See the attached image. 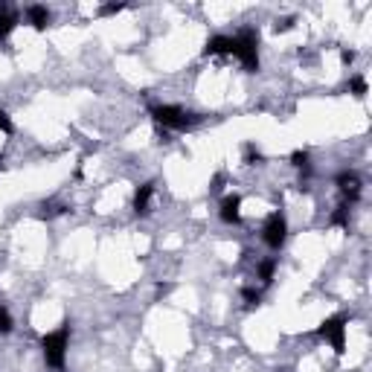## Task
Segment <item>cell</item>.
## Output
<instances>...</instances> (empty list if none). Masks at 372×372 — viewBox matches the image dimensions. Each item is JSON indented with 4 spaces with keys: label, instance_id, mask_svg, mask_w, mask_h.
Returning a JSON list of instances; mask_svg holds the SVG:
<instances>
[{
    "label": "cell",
    "instance_id": "cell-4",
    "mask_svg": "<svg viewBox=\"0 0 372 372\" xmlns=\"http://www.w3.org/2000/svg\"><path fill=\"white\" fill-rule=\"evenodd\" d=\"M346 326L349 320L343 314H335V317H329V320H323L320 326H317V335H320L326 343H332V349L337 355L346 352Z\"/></svg>",
    "mask_w": 372,
    "mask_h": 372
},
{
    "label": "cell",
    "instance_id": "cell-5",
    "mask_svg": "<svg viewBox=\"0 0 372 372\" xmlns=\"http://www.w3.org/2000/svg\"><path fill=\"white\" fill-rule=\"evenodd\" d=\"M288 239V222L282 213H271L265 218V224H262V242H265L271 251H280Z\"/></svg>",
    "mask_w": 372,
    "mask_h": 372
},
{
    "label": "cell",
    "instance_id": "cell-8",
    "mask_svg": "<svg viewBox=\"0 0 372 372\" xmlns=\"http://www.w3.org/2000/svg\"><path fill=\"white\" fill-rule=\"evenodd\" d=\"M233 52H236L233 35H215L204 44V56H233Z\"/></svg>",
    "mask_w": 372,
    "mask_h": 372
},
{
    "label": "cell",
    "instance_id": "cell-6",
    "mask_svg": "<svg viewBox=\"0 0 372 372\" xmlns=\"http://www.w3.org/2000/svg\"><path fill=\"white\" fill-rule=\"evenodd\" d=\"M335 184L340 189V195L346 198V204H355L358 198H361V192H364V181H361V175L358 172H340L335 177Z\"/></svg>",
    "mask_w": 372,
    "mask_h": 372
},
{
    "label": "cell",
    "instance_id": "cell-21",
    "mask_svg": "<svg viewBox=\"0 0 372 372\" xmlns=\"http://www.w3.org/2000/svg\"><path fill=\"white\" fill-rule=\"evenodd\" d=\"M291 26H294V18H282V21H277V32H285Z\"/></svg>",
    "mask_w": 372,
    "mask_h": 372
},
{
    "label": "cell",
    "instance_id": "cell-1",
    "mask_svg": "<svg viewBox=\"0 0 372 372\" xmlns=\"http://www.w3.org/2000/svg\"><path fill=\"white\" fill-rule=\"evenodd\" d=\"M148 114L155 119V126L163 131H189L204 119L201 114L186 111V108H177V105H155Z\"/></svg>",
    "mask_w": 372,
    "mask_h": 372
},
{
    "label": "cell",
    "instance_id": "cell-23",
    "mask_svg": "<svg viewBox=\"0 0 372 372\" xmlns=\"http://www.w3.org/2000/svg\"><path fill=\"white\" fill-rule=\"evenodd\" d=\"M222 184H224V175H215V181H213V192H222Z\"/></svg>",
    "mask_w": 372,
    "mask_h": 372
},
{
    "label": "cell",
    "instance_id": "cell-7",
    "mask_svg": "<svg viewBox=\"0 0 372 372\" xmlns=\"http://www.w3.org/2000/svg\"><path fill=\"white\" fill-rule=\"evenodd\" d=\"M218 218L224 224H242V198L239 195H224L218 206Z\"/></svg>",
    "mask_w": 372,
    "mask_h": 372
},
{
    "label": "cell",
    "instance_id": "cell-12",
    "mask_svg": "<svg viewBox=\"0 0 372 372\" xmlns=\"http://www.w3.org/2000/svg\"><path fill=\"white\" fill-rule=\"evenodd\" d=\"M273 273H277V259L259 262V280H262V285H271L273 282Z\"/></svg>",
    "mask_w": 372,
    "mask_h": 372
},
{
    "label": "cell",
    "instance_id": "cell-15",
    "mask_svg": "<svg viewBox=\"0 0 372 372\" xmlns=\"http://www.w3.org/2000/svg\"><path fill=\"white\" fill-rule=\"evenodd\" d=\"M12 326H15V320H12L9 309L0 306V335H9V332H12Z\"/></svg>",
    "mask_w": 372,
    "mask_h": 372
},
{
    "label": "cell",
    "instance_id": "cell-3",
    "mask_svg": "<svg viewBox=\"0 0 372 372\" xmlns=\"http://www.w3.org/2000/svg\"><path fill=\"white\" fill-rule=\"evenodd\" d=\"M236 41V56L242 61V67L247 73H256L259 70V32L256 30H242L239 35H233Z\"/></svg>",
    "mask_w": 372,
    "mask_h": 372
},
{
    "label": "cell",
    "instance_id": "cell-14",
    "mask_svg": "<svg viewBox=\"0 0 372 372\" xmlns=\"http://www.w3.org/2000/svg\"><path fill=\"white\" fill-rule=\"evenodd\" d=\"M366 79L364 76H355V79H349V93L352 96H358V99H361V96H366Z\"/></svg>",
    "mask_w": 372,
    "mask_h": 372
},
{
    "label": "cell",
    "instance_id": "cell-20",
    "mask_svg": "<svg viewBox=\"0 0 372 372\" xmlns=\"http://www.w3.org/2000/svg\"><path fill=\"white\" fill-rule=\"evenodd\" d=\"M122 9H126V3H108V6L99 9V15H117V12H122Z\"/></svg>",
    "mask_w": 372,
    "mask_h": 372
},
{
    "label": "cell",
    "instance_id": "cell-9",
    "mask_svg": "<svg viewBox=\"0 0 372 372\" xmlns=\"http://www.w3.org/2000/svg\"><path fill=\"white\" fill-rule=\"evenodd\" d=\"M50 21H52V15H50V9H47V6H41V3L26 6V23H30L32 30L44 32L47 26H50Z\"/></svg>",
    "mask_w": 372,
    "mask_h": 372
},
{
    "label": "cell",
    "instance_id": "cell-22",
    "mask_svg": "<svg viewBox=\"0 0 372 372\" xmlns=\"http://www.w3.org/2000/svg\"><path fill=\"white\" fill-rule=\"evenodd\" d=\"M340 61H343V64H352V61H355V52H352V50H343V52H340Z\"/></svg>",
    "mask_w": 372,
    "mask_h": 372
},
{
    "label": "cell",
    "instance_id": "cell-2",
    "mask_svg": "<svg viewBox=\"0 0 372 372\" xmlns=\"http://www.w3.org/2000/svg\"><path fill=\"white\" fill-rule=\"evenodd\" d=\"M67 343H70V323H61L56 332H50V335L41 337V352H44L47 366H52V369H64Z\"/></svg>",
    "mask_w": 372,
    "mask_h": 372
},
{
    "label": "cell",
    "instance_id": "cell-17",
    "mask_svg": "<svg viewBox=\"0 0 372 372\" xmlns=\"http://www.w3.org/2000/svg\"><path fill=\"white\" fill-rule=\"evenodd\" d=\"M262 160H265V157H262L259 148H253V146L244 148V163H247V166H256V163H262Z\"/></svg>",
    "mask_w": 372,
    "mask_h": 372
},
{
    "label": "cell",
    "instance_id": "cell-13",
    "mask_svg": "<svg viewBox=\"0 0 372 372\" xmlns=\"http://www.w3.org/2000/svg\"><path fill=\"white\" fill-rule=\"evenodd\" d=\"M332 224L335 227H349V204H340L335 215H332Z\"/></svg>",
    "mask_w": 372,
    "mask_h": 372
},
{
    "label": "cell",
    "instance_id": "cell-11",
    "mask_svg": "<svg viewBox=\"0 0 372 372\" xmlns=\"http://www.w3.org/2000/svg\"><path fill=\"white\" fill-rule=\"evenodd\" d=\"M15 26H18V12L12 9L9 3H0V41L9 38Z\"/></svg>",
    "mask_w": 372,
    "mask_h": 372
},
{
    "label": "cell",
    "instance_id": "cell-19",
    "mask_svg": "<svg viewBox=\"0 0 372 372\" xmlns=\"http://www.w3.org/2000/svg\"><path fill=\"white\" fill-rule=\"evenodd\" d=\"M15 131V126H12V119H9V114L0 108V134H12Z\"/></svg>",
    "mask_w": 372,
    "mask_h": 372
},
{
    "label": "cell",
    "instance_id": "cell-10",
    "mask_svg": "<svg viewBox=\"0 0 372 372\" xmlns=\"http://www.w3.org/2000/svg\"><path fill=\"white\" fill-rule=\"evenodd\" d=\"M151 201H155V184H143L134 192V213L137 215H148L151 213Z\"/></svg>",
    "mask_w": 372,
    "mask_h": 372
},
{
    "label": "cell",
    "instance_id": "cell-18",
    "mask_svg": "<svg viewBox=\"0 0 372 372\" xmlns=\"http://www.w3.org/2000/svg\"><path fill=\"white\" fill-rule=\"evenodd\" d=\"M291 163L297 169H309V151H294L291 155Z\"/></svg>",
    "mask_w": 372,
    "mask_h": 372
},
{
    "label": "cell",
    "instance_id": "cell-16",
    "mask_svg": "<svg viewBox=\"0 0 372 372\" xmlns=\"http://www.w3.org/2000/svg\"><path fill=\"white\" fill-rule=\"evenodd\" d=\"M242 300L247 302V306H259V300H262V291H256V288H242Z\"/></svg>",
    "mask_w": 372,
    "mask_h": 372
}]
</instances>
